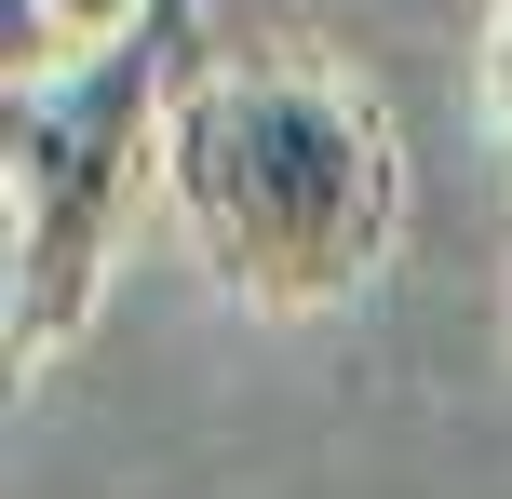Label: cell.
Returning a JSON list of instances; mask_svg holds the SVG:
<instances>
[{
    "label": "cell",
    "instance_id": "6da1fadb",
    "mask_svg": "<svg viewBox=\"0 0 512 499\" xmlns=\"http://www.w3.org/2000/svg\"><path fill=\"white\" fill-rule=\"evenodd\" d=\"M162 203L243 311H337L405 230V135L324 54L189 68L162 122Z\"/></svg>",
    "mask_w": 512,
    "mask_h": 499
},
{
    "label": "cell",
    "instance_id": "7a4b0ae2",
    "mask_svg": "<svg viewBox=\"0 0 512 499\" xmlns=\"http://www.w3.org/2000/svg\"><path fill=\"white\" fill-rule=\"evenodd\" d=\"M189 81V0L149 14L135 41L68 54L41 81H0V270H14V365L95 324L108 257H122L135 203L162 189V122Z\"/></svg>",
    "mask_w": 512,
    "mask_h": 499
},
{
    "label": "cell",
    "instance_id": "3957f363",
    "mask_svg": "<svg viewBox=\"0 0 512 499\" xmlns=\"http://www.w3.org/2000/svg\"><path fill=\"white\" fill-rule=\"evenodd\" d=\"M149 14H176V0H0V81H41V68H68V54H108Z\"/></svg>",
    "mask_w": 512,
    "mask_h": 499
},
{
    "label": "cell",
    "instance_id": "277c9868",
    "mask_svg": "<svg viewBox=\"0 0 512 499\" xmlns=\"http://www.w3.org/2000/svg\"><path fill=\"white\" fill-rule=\"evenodd\" d=\"M486 149H499V176H512V0L486 14Z\"/></svg>",
    "mask_w": 512,
    "mask_h": 499
}]
</instances>
